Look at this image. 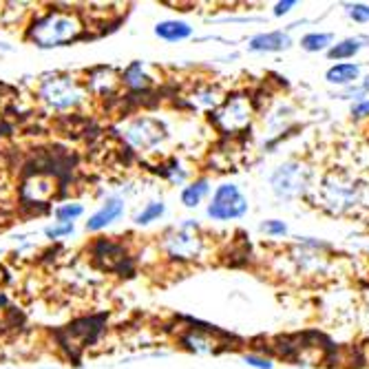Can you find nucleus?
<instances>
[{
	"instance_id": "nucleus-1",
	"label": "nucleus",
	"mask_w": 369,
	"mask_h": 369,
	"mask_svg": "<svg viewBox=\"0 0 369 369\" xmlns=\"http://www.w3.org/2000/svg\"><path fill=\"white\" fill-rule=\"evenodd\" d=\"M367 186L359 180H354L347 173H329L323 177L321 186L316 188V206H321L325 212L334 217H347L354 214L356 208L365 206Z\"/></svg>"
},
{
	"instance_id": "nucleus-2",
	"label": "nucleus",
	"mask_w": 369,
	"mask_h": 369,
	"mask_svg": "<svg viewBox=\"0 0 369 369\" xmlns=\"http://www.w3.org/2000/svg\"><path fill=\"white\" fill-rule=\"evenodd\" d=\"M84 24L78 14L62 9H51L47 14L31 20L27 27V38L40 49L51 47H65L69 42H75L82 36Z\"/></svg>"
},
{
	"instance_id": "nucleus-3",
	"label": "nucleus",
	"mask_w": 369,
	"mask_h": 369,
	"mask_svg": "<svg viewBox=\"0 0 369 369\" xmlns=\"http://www.w3.org/2000/svg\"><path fill=\"white\" fill-rule=\"evenodd\" d=\"M38 93H40V100L47 107L56 111H67L82 104L88 91L82 86L80 80L71 78V75H54V78L42 80Z\"/></svg>"
},
{
	"instance_id": "nucleus-4",
	"label": "nucleus",
	"mask_w": 369,
	"mask_h": 369,
	"mask_svg": "<svg viewBox=\"0 0 369 369\" xmlns=\"http://www.w3.org/2000/svg\"><path fill=\"white\" fill-rule=\"evenodd\" d=\"M310 180H312V171L305 166L303 162H285L281 164L270 177V186L274 190L276 197L281 199H295L301 197L305 190L310 188Z\"/></svg>"
},
{
	"instance_id": "nucleus-5",
	"label": "nucleus",
	"mask_w": 369,
	"mask_h": 369,
	"mask_svg": "<svg viewBox=\"0 0 369 369\" xmlns=\"http://www.w3.org/2000/svg\"><path fill=\"white\" fill-rule=\"evenodd\" d=\"M250 118H252V104H250V97L246 95L228 97L223 104L212 113L214 126L226 135L241 133L250 124Z\"/></svg>"
},
{
	"instance_id": "nucleus-6",
	"label": "nucleus",
	"mask_w": 369,
	"mask_h": 369,
	"mask_svg": "<svg viewBox=\"0 0 369 369\" xmlns=\"http://www.w3.org/2000/svg\"><path fill=\"white\" fill-rule=\"evenodd\" d=\"M248 212V199L241 195L237 184H221L217 186L212 195V201L208 203V217L217 221L239 219Z\"/></svg>"
},
{
	"instance_id": "nucleus-7",
	"label": "nucleus",
	"mask_w": 369,
	"mask_h": 369,
	"mask_svg": "<svg viewBox=\"0 0 369 369\" xmlns=\"http://www.w3.org/2000/svg\"><path fill=\"white\" fill-rule=\"evenodd\" d=\"M164 250H166L171 259H177V261H193L201 257L203 239L197 235V226L188 221L182 228H175V230L164 239Z\"/></svg>"
},
{
	"instance_id": "nucleus-8",
	"label": "nucleus",
	"mask_w": 369,
	"mask_h": 369,
	"mask_svg": "<svg viewBox=\"0 0 369 369\" xmlns=\"http://www.w3.org/2000/svg\"><path fill=\"white\" fill-rule=\"evenodd\" d=\"M124 137L133 148L150 150V148H155L164 137H166V133H164V126L157 120L137 118V120H133L129 126H126Z\"/></svg>"
},
{
	"instance_id": "nucleus-9",
	"label": "nucleus",
	"mask_w": 369,
	"mask_h": 369,
	"mask_svg": "<svg viewBox=\"0 0 369 369\" xmlns=\"http://www.w3.org/2000/svg\"><path fill=\"white\" fill-rule=\"evenodd\" d=\"M124 212V201L120 197H111L100 206V210H95L86 221V230L88 233H100L104 230L107 226H111L113 221H118Z\"/></svg>"
},
{
	"instance_id": "nucleus-10",
	"label": "nucleus",
	"mask_w": 369,
	"mask_h": 369,
	"mask_svg": "<svg viewBox=\"0 0 369 369\" xmlns=\"http://www.w3.org/2000/svg\"><path fill=\"white\" fill-rule=\"evenodd\" d=\"M118 75L113 69H107V67H100V69H93L91 75H88L86 80V91H93L95 95L104 97V95H113L118 88Z\"/></svg>"
},
{
	"instance_id": "nucleus-11",
	"label": "nucleus",
	"mask_w": 369,
	"mask_h": 369,
	"mask_svg": "<svg viewBox=\"0 0 369 369\" xmlns=\"http://www.w3.org/2000/svg\"><path fill=\"white\" fill-rule=\"evenodd\" d=\"M155 36L166 42H182L193 36V27L184 20H162L155 24Z\"/></svg>"
},
{
	"instance_id": "nucleus-12",
	"label": "nucleus",
	"mask_w": 369,
	"mask_h": 369,
	"mask_svg": "<svg viewBox=\"0 0 369 369\" xmlns=\"http://www.w3.org/2000/svg\"><path fill=\"white\" fill-rule=\"evenodd\" d=\"M292 45L290 36L283 31H270V33H259L254 36L250 40V51H265V54H270V51H283Z\"/></svg>"
},
{
	"instance_id": "nucleus-13",
	"label": "nucleus",
	"mask_w": 369,
	"mask_h": 369,
	"mask_svg": "<svg viewBox=\"0 0 369 369\" xmlns=\"http://www.w3.org/2000/svg\"><path fill=\"white\" fill-rule=\"evenodd\" d=\"M361 67L359 65H350V62H340V65L329 67L325 73V80L329 84H338V86H352L359 82Z\"/></svg>"
},
{
	"instance_id": "nucleus-14",
	"label": "nucleus",
	"mask_w": 369,
	"mask_h": 369,
	"mask_svg": "<svg viewBox=\"0 0 369 369\" xmlns=\"http://www.w3.org/2000/svg\"><path fill=\"white\" fill-rule=\"evenodd\" d=\"M122 84L133 88V91H146L150 86V75L146 73L144 62H133V65L126 67V71L122 73Z\"/></svg>"
},
{
	"instance_id": "nucleus-15",
	"label": "nucleus",
	"mask_w": 369,
	"mask_h": 369,
	"mask_svg": "<svg viewBox=\"0 0 369 369\" xmlns=\"http://www.w3.org/2000/svg\"><path fill=\"white\" fill-rule=\"evenodd\" d=\"M210 193V184L208 180H197L193 184H188L184 190H182V203L186 208H197L201 199Z\"/></svg>"
},
{
	"instance_id": "nucleus-16",
	"label": "nucleus",
	"mask_w": 369,
	"mask_h": 369,
	"mask_svg": "<svg viewBox=\"0 0 369 369\" xmlns=\"http://www.w3.org/2000/svg\"><path fill=\"white\" fill-rule=\"evenodd\" d=\"M361 40H354V38H347V40H343L334 47L327 49V56L332 60H347V58H354L356 54L361 51Z\"/></svg>"
},
{
	"instance_id": "nucleus-17",
	"label": "nucleus",
	"mask_w": 369,
	"mask_h": 369,
	"mask_svg": "<svg viewBox=\"0 0 369 369\" xmlns=\"http://www.w3.org/2000/svg\"><path fill=\"white\" fill-rule=\"evenodd\" d=\"M332 45V33H308L301 38V47L310 54H316V51H325Z\"/></svg>"
},
{
	"instance_id": "nucleus-18",
	"label": "nucleus",
	"mask_w": 369,
	"mask_h": 369,
	"mask_svg": "<svg viewBox=\"0 0 369 369\" xmlns=\"http://www.w3.org/2000/svg\"><path fill=\"white\" fill-rule=\"evenodd\" d=\"M164 210H166V206H164L162 201H150V203H146V208L142 212L135 214V223L137 226H148L152 221H157L164 214Z\"/></svg>"
},
{
	"instance_id": "nucleus-19",
	"label": "nucleus",
	"mask_w": 369,
	"mask_h": 369,
	"mask_svg": "<svg viewBox=\"0 0 369 369\" xmlns=\"http://www.w3.org/2000/svg\"><path fill=\"white\" fill-rule=\"evenodd\" d=\"M84 208L80 203H62V206L56 208V219L58 223H73L78 217H82Z\"/></svg>"
},
{
	"instance_id": "nucleus-20",
	"label": "nucleus",
	"mask_w": 369,
	"mask_h": 369,
	"mask_svg": "<svg viewBox=\"0 0 369 369\" xmlns=\"http://www.w3.org/2000/svg\"><path fill=\"white\" fill-rule=\"evenodd\" d=\"M347 16L354 22H369V5H363V3L347 5Z\"/></svg>"
},
{
	"instance_id": "nucleus-21",
	"label": "nucleus",
	"mask_w": 369,
	"mask_h": 369,
	"mask_svg": "<svg viewBox=\"0 0 369 369\" xmlns=\"http://www.w3.org/2000/svg\"><path fill=\"white\" fill-rule=\"evenodd\" d=\"M261 230L265 235H270V237H283L288 233V226L283 221H278V219H270V221H265L261 226Z\"/></svg>"
},
{
	"instance_id": "nucleus-22",
	"label": "nucleus",
	"mask_w": 369,
	"mask_h": 369,
	"mask_svg": "<svg viewBox=\"0 0 369 369\" xmlns=\"http://www.w3.org/2000/svg\"><path fill=\"white\" fill-rule=\"evenodd\" d=\"M47 237L49 239H60V237H67L73 233V223H56V226H49L47 228Z\"/></svg>"
},
{
	"instance_id": "nucleus-23",
	"label": "nucleus",
	"mask_w": 369,
	"mask_h": 369,
	"mask_svg": "<svg viewBox=\"0 0 369 369\" xmlns=\"http://www.w3.org/2000/svg\"><path fill=\"white\" fill-rule=\"evenodd\" d=\"M246 363L250 367H257V369H272V363L268 359H263V356H254V354H248L246 356Z\"/></svg>"
},
{
	"instance_id": "nucleus-24",
	"label": "nucleus",
	"mask_w": 369,
	"mask_h": 369,
	"mask_svg": "<svg viewBox=\"0 0 369 369\" xmlns=\"http://www.w3.org/2000/svg\"><path fill=\"white\" fill-rule=\"evenodd\" d=\"M352 116L354 118H369V100H359L356 104L352 107Z\"/></svg>"
},
{
	"instance_id": "nucleus-25",
	"label": "nucleus",
	"mask_w": 369,
	"mask_h": 369,
	"mask_svg": "<svg viewBox=\"0 0 369 369\" xmlns=\"http://www.w3.org/2000/svg\"><path fill=\"white\" fill-rule=\"evenodd\" d=\"M292 7H297L295 0H285V3H276V7H274V16H285Z\"/></svg>"
},
{
	"instance_id": "nucleus-26",
	"label": "nucleus",
	"mask_w": 369,
	"mask_h": 369,
	"mask_svg": "<svg viewBox=\"0 0 369 369\" xmlns=\"http://www.w3.org/2000/svg\"><path fill=\"white\" fill-rule=\"evenodd\" d=\"M0 283H3V268H0Z\"/></svg>"
}]
</instances>
